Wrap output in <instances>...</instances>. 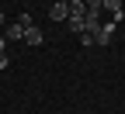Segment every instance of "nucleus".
Instances as JSON below:
<instances>
[{
  "mask_svg": "<svg viewBox=\"0 0 125 114\" xmlns=\"http://www.w3.org/2000/svg\"><path fill=\"white\" fill-rule=\"evenodd\" d=\"M49 18H52V21H66V18H70V4H52V7H49Z\"/></svg>",
  "mask_w": 125,
  "mask_h": 114,
  "instance_id": "nucleus-2",
  "label": "nucleus"
},
{
  "mask_svg": "<svg viewBox=\"0 0 125 114\" xmlns=\"http://www.w3.org/2000/svg\"><path fill=\"white\" fill-rule=\"evenodd\" d=\"M24 31H28V28H24L21 21H14V24H7V38H10V42H24Z\"/></svg>",
  "mask_w": 125,
  "mask_h": 114,
  "instance_id": "nucleus-3",
  "label": "nucleus"
},
{
  "mask_svg": "<svg viewBox=\"0 0 125 114\" xmlns=\"http://www.w3.org/2000/svg\"><path fill=\"white\" fill-rule=\"evenodd\" d=\"M0 52H7V38L4 35H0Z\"/></svg>",
  "mask_w": 125,
  "mask_h": 114,
  "instance_id": "nucleus-7",
  "label": "nucleus"
},
{
  "mask_svg": "<svg viewBox=\"0 0 125 114\" xmlns=\"http://www.w3.org/2000/svg\"><path fill=\"white\" fill-rule=\"evenodd\" d=\"M0 24H4V10H0Z\"/></svg>",
  "mask_w": 125,
  "mask_h": 114,
  "instance_id": "nucleus-8",
  "label": "nucleus"
},
{
  "mask_svg": "<svg viewBox=\"0 0 125 114\" xmlns=\"http://www.w3.org/2000/svg\"><path fill=\"white\" fill-rule=\"evenodd\" d=\"M115 28H118L115 21H101V28L94 31V45H101V48H104V45H111V35H115Z\"/></svg>",
  "mask_w": 125,
  "mask_h": 114,
  "instance_id": "nucleus-1",
  "label": "nucleus"
},
{
  "mask_svg": "<svg viewBox=\"0 0 125 114\" xmlns=\"http://www.w3.org/2000/svg\"><path fill=\"white\" fill-rule=\"evenodd\" d=\"M80 45H87V48L94 45V35H90V31H80Z\"/></svg>",
  "mask_w": 125,
  "mask_h": 114,
  "instance_id": "nucleus-5",
  "label": "nucleus"
},
{
  "mask_svg": "<svg viewBox=\"0 0 125 114\" xmlns=\"http://www.w3.org/2000/svg\"><path fill=\"white\" fill-rule=\"evenodd\" d=\"M24 42H28V45H31V48H38V45H42V42H45V38H42V31H38V28H35V24H31V28H28V31H24Z\"/></svg>",
  "mask_w": 125,
  "mask_h": 114,
  "instance_id": "nucleus-4",
  "label": "nucleus"
},
{
  "mask_svg": "<svg viewBox=\"0 0 125 114\" xmlns=\"http://www.w3.org/2000/svg\"><path fill=\"white\" fill-rule=\"evenodd\" d=\"M7 62H10V59H7V52H0V69H7Z\"/></svg>",
  "mask_w": 125,
  "mask_h": 114,
  "instance_id": "nucleus-6",
  "label": "nucleus"
}]
</instances>
